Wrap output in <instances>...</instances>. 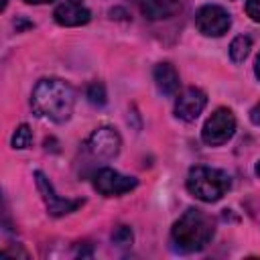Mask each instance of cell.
Returning a JSON list of instances; mask_svg holds the SVG:
<instances>
[{
    "instance_id": "1",
    "label": "cell",
    "mask_w": 260,
    "mask_h": 260,
    "mask_svg": "<svg viewBox=\"0 0 260 260\" xmlns=\"http://www.w3.org/2000/svg\"><path fill=\"white\" fill-rule=\"evenodd\" d=\"M30 104L37 116L49 118L51 122H65L73 112L75 93L71 85L61 79H41L32 89Z\"/></svg>"
},
{
    "instance_id": "2",
    "label": "cell",
    "mask_w": 260,
    "mask_h": 260,
    "mask_svg": "<svg viewBox=\"0 0 260 260\" xmlns=\"http://www.w3.org/2000/svg\"><path fill=\"white\" fill-rule=\"evenodd\" d=\"M211 238H213V219L195 207H189L175 221L171 230L173 248L181 254L203 250Z\"/></svg>"
},
{
    "instance_id": "3",
    "label": "cell",
    "mask_w": 260,
    "mask_h": 260,
    "mask_svg": "<svg viewBox=\"0 0 260 260\" xmlns=\"http://www.w3.org/2000/svg\"><path fill=\"white\" fill-rule=\"evenodd\" d=\"M230 187H232V179L221 169L193 167L187 177V189L191 191V195L207 203L221 199L230 191Z\"/></svg>"
},
{
    "instance_id": "4",
    "label": "cell",
    "mask_w": 260,
    "mask_h": 260,
    "mask_svg": "<svg viewBox=\"0 0 260 260\" xmlns=\"http://www.w3.org/2000/svg\"><path fill=\"white\" fill-rule=\"evenodd\" d=\"M234 132H236V118H234L232 110L217 108L207 118V122L201 130V138L209 146H219V144L228 142L234 136Z\"/></svg>"
},
{
    "instance_id": "5",
    "label": "cell",
    "mask_w": 260,
    "mask_h": 260,
    "mask_svg": "<svg viewBox=\"0 0 260 260\" xmlns=\"http://www.w3.org/2000/svg\"><path fill=\"white\" fill-rule=\"evenodd\" d=\"M35 181H37V189H39V193H41V197L45 201V207H47L49 215L59 217V215L71 213V211H75L77 207L83 205V199H63V197H59L55 193L53 185L49 183V179L41 171L35 173Z\"/></svg>"
},
{
    "instance_id": "6",
    "label": "cell",
    "mask_w": 260,
    "mask_h": 260,
    "mask_svg": "<svg viewBox=\"0 0 260 260\" xmlns=\"http://www.w3.org/2000/svg\"><path fill=\"white\" fill-rule=\"evenodd\" d=\"M195 24H197L199 32H203L207 37H219L230 28L232 18H230L225 8L215 6V4H207V6L197 10Z\"/></svg>"
},
{
    "instance_id": "7",
    "label": "cell",
    "mask_w": 260,
    "mask_h": 260,
    "mask_svg": "<svg viewBox=\"0 0 260 260\" xmlns=\"http://www.w3.org/2000/svg\"><path fill=\"white\" fill-rule=\"evenodd\" d=\"M138 185V181L134 177H126L114 169H100L93 175V187L106 195V197H114V195H122L132 191Z\"/></svg>"
},
{
    "instance_id": "8",
    "label": "cell",
    "mask_w": 260,
    "mask_h": 260,
    "mask_svg": "<svg viewBox=\"0 0 260 260\" xmlns=\"http://www.w3.org/2000/svg\"><path fill=\"white\" fill-rule=\"evenodd\" d=\"M87 148L98 158H114L120 152V134L110 126H102L87 138Z\"/></svg>"
},
{
    "instance_id": "9",
    "label": "cell",
    "mask_w": 260,
    "mask_h": 260,
    "mask_svg": "<svg viewBox=\"0 0 260 260\" xmlns=\"http://www.w3.org/2000/svg\"><path fill=\"white\" fill-rule=\"evenodd\" d=\"M205 104H207V95L197 87H189L177 98L175 114H177V118H181L185 122H193L203 112Z\"/></svg>"
},
{
    "instance_id": "10",
    "label": "cell",
    "mask_w": 260,
    "mask_h": 260,
    "mask_svg": "<svg viewBox=\"0 0 260 260\" xmlns=\"http://www.w3.org/2000/svg\"><path fill=\"white\" fill-rule=\"evenodd\" d=\"M53 16H55V20H57L59 24H63V26H79V24L89 22V18H91L89 10H87L85 6H81L79 2H73V0L59 4V6L55 8Z\"/></svg>"
},
{
    "instance_id": "11",
    "label": "cell",
    "mask_w": 260,
    "mask_h": 260,
    "mask_svg": "<svg viewBox=\"0 0 260 260\" xmlns=\"http://www.w3.org/2000/svg\"><path fill=\"white\" fill-rule=\"evenodd\" d=\"M140 12L150 20H160L177 14L183 6V0H136Z\"/></svg>"
},
{
    "instance_id": "12",
    "label": "cell",
    "mask_w": 260,
    "mask_h": 260,
    "mask_svg": "<svg viewBox=\"0 0 260 260\" xmlns=\"http://www.w3.org/2000/svg\"><path fill=\"white\" fill-rule=\"evenodd\" d=\"M154 81L165 95H173L179 89V73L171 63H158L154 67Z\"/></svg>"
},
{
    "instance_id": "13",
    "label": "cell",
    "mask_w": 260,
    "mask_h": 260,
    "mask_svg": "<svg viewBox=\"0 0 260 260\" xmlns=\"http://www.w3.org/2000/svg\"><path fill=\"white\" fill-rule=\"evenodd\" d=\"M250 47H252V39H250V37H246V35L236 37V39L232 41V45H230V57H232V61L242 63V61L248 57Z\"/></svg>"
},
{
    "instance_id": "14",
    "label": "cell",
    "mask_w": 260,
    "mask_h": 260,
    "mask_svg": "<svg viewBox=\"0 0 260 260\" xmlns=\"http://www.w3.org/2000/svg\"><path fill=\"white\" fill-rule=\"evenodd\" d=\"M32 142V132L26 124H20L12 134V146L14 148H28Z\"/></svg>"
},
{
    "instance_id": "15",
    "label": "cell",
    "mask_w": 260,
    "mask_h": 260,
    "mask_svg": "<svg viewBox=\"0 0 260 260\" xmlns=\"http://www.w3.org/2000/svg\"><path fill=\"white\" fill-rule=\"evenodd\" d=\"M87 100L93 104V106H104L106 104V87L102 83H91L87 87Z\"/></svg>"
},
{
    "instance_id": "16",
    "label": "cell",
    "mask_w": 260,
    "mask_h": 260,
    "mask_svg": "<svg viewBox=\"0 0 260 260\" xmlns=\"http://www.w3.org/2000/svg\"><path fill=\"white\" fill-rule=\"evenodd\" d=\"M112 240L118 246H130L132 244V232H130V228L128 225H118L112 232Z\"/></svg>"
},
{
    "instance_id": "17",
    "label": "cell",
    "mask_w": 260,
    "mask_h": 260,
    "mask_svg": "<svg viewBox=\"0 0 260 260\" xmlns=\"http://www.w3.org/2000/svg\"><path fill=\"white\" fill-rule=\"evenodd\" d=\"M246 12L252 20L260 22V0H248L246 2Z\"/></svg>"
},
{
    "instance_id": "18",
    "label": "cell",
    "mask_w": 260,
    "mask_h": 260,
    "mask_svg": "<svg viewBox=\"0 0 260 260\" xmlns=\"http://www.w3.org/2000/svg\"><path fill=\"white\" fill-rule=\"evenodd\" d=\"M250 120H252L254 124L260 126V104H256V106L252 108V112H250Z\"/></svg>"
},
{
    "instance_id": "19",
    "label": "cell",
    "mask_w": 260,
    "mask_h": 260,
    "mask_svg": "<svg viewBox=\"0 0 260 260\" xmlns=\"http://www.w3.org/2000/svg\"><path fill=\"white\" fill-rule=\"evenodd\" d=\"M28 4H45V2H53V0H24Z\"/></svg>"
},
{
    "instance_id": "20",
    "label": "cell",
    "mask_w": 260,
    "mask_h": 260,
    "mask_svg": "<svg viewBox=\"0 0 260 260\" xmlns=\"http://www.w3.org/2000/svg\"><path fill=\"white\" fill-rule=\"evenodd\" d=\"M254 69H256V75H258V79H260V55L256 57V67H254Z\"/></svg>"
},
{
    "instance_id": "21",
    "label": "cell",
    "mask_w": 260,
    "mask_h": 260,
    "mask_svg": "<svg viewBox=\"0 0 260 260\" xmlns=\"http://www.w3.org/2000/svg\"><path fill=\"white\" fill-rule=\"evenodd\" d=\"M6 4H8V0H2V10L6 8Z\"/></svg>"
},
{
    "instance_id": "22",
    "label": "cell",
    "mask_w": 260,
    "mask_h": 260,
    "mask_svg": "<svg viewBox=\"0 0 260 260\" xmlns=\"http://www.w3.org/2000/svg\"><path fill=\"white\" fill-rule=\"evenodd\" d=\"M256 173H258V175H260V162H258V165H256Z\"/></svg>"
},
{
    "instance_id": "23",
    "label": "cell",
    "mask_w": 260,
    "mask_h": 260,
    "mask_svg": "<svg viewBox=\"0 0 260 260\" xmlns=\"http://www.w3.org/2000/svg\"><path fill=\"white\" fill-rule=\"evenodd\" d=\"M73 2H79V0H73Z\"/></svg>"
}]
</instances>
